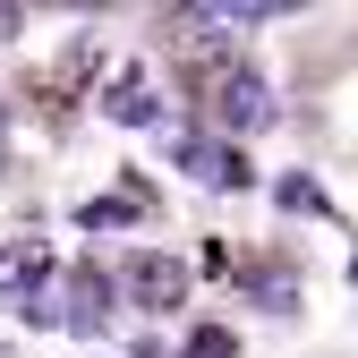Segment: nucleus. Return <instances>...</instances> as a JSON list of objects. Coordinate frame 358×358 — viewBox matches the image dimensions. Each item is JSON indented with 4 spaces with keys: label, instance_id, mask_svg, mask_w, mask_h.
<instances>
[{
    "label": "nucleus",
    "instance_id": "f03ea898",
    "mask_svg": "<svg viewBox=\"0 0 358 358\" xmlns=\"http://www.w3.org/2000/svg\"><path fill=\"white\" fill-rule=\"evenodd\" d=\"M264 17H273L264 0H231V9L213 0V9H171L162 34H171V52H213V43H231L239 26H264Z\"/></svg>",
    "mask_w": 358,
    "mask_h": 358
},
{
    "label": "nucleus",
    "instance_id": "6e6552de",
    "mask_svg": "<svg viewBox=\"0 0 358 358\" xmlns=\"http://www.w3.org/2000/svg\"><path fill=\"white\" fill-rule=\"evenodd\" d=\"M77 222H85V231H120V222H137V205H128V196H94Z\"/></svg>",
    "mask_w": 358,
    "mask_h": 358
},
{
    "label": "nucleus",
    "instance_id": "20e7f679",
    "mask_svg": "<svg viewBox=\"0 0 358 358\" xmlns=\"http://www.w3.org/2000/svg\"><path fill=\"white\" fill-rule=\"evenodd\" d=\"M120 290L128 299H137V307H179V299H188V264H179V256H128V273H120Z\"/></svg>",
    "mask_w": 358,
    "mask_h": 358
},
{
    "label": "nucleus",
    "instance_id": "423d86ee",
    "mask_svg": "<svg viewBox=\"0 0 358 358\" xmlns=\"http://www.w3.org/2000/svg\"><path fill=\"white\" fill-rule=\"evenodd\" d=\"M111 299H120V282L85 264V273H69V307H60V324H77V333H103V324H111Z\"/></svg>",
    "mask_w": 358,
    "mask_h": 358
},
{
    "label": "nucleus",
    "instance_id": "7ed1b4c3",
    "mask_svg": "<svg viewBox=\"0 0 358 358\" xmlns=\"http://www.w3.org/2000/svg\"><path fill=\"white\" fill-rule=\"evenodd\" d=\"M162 154L196 179V188H248V154L239 145H222V137H188V128H171Z\"/></svg>",
    "mask_w": 358,
    "mask_h": 358
},
{
    "label": "nucleus",
    "instance_id": "0eeeda50",
    "mask_svg": "<svg viewBox=\"0 0 358 358\" xmlns=\"http://www.w3.org/2000/svg\"><path fill=\"white\" fill-rule=\"evenodd\" d=\"M103 111H111L120 128H154V120H162L154 77H145V69H120V77H111V94H103Z\"/></svg>",
    "mask_w": 358,
    "mask_h": 358
},
{
    "label": "nucleus",
    "instance_id": "1a4fd4ad",
    "mask_svg": "<svg viewBox=\"0 0 358 358\" xmlns=\"http://www.w3.org/2000/svg\"><path fill=\"white\" fill-rule=\"evenodd\" d=\"M188 358H239V341L222 333V324H196V333H188Z\"/></svg>",
    "mask_w": 358,
    "mask_h": 358
},
{
    "label": "nucleus",
    "instance_id": "9d476101",
    "mask_svg": "<svg viewBox=\"0 0 358 358\" xmlns=\"http://www.w3.org/2000/svg\"><path fill=\"white\" fill-rule=\"evenodd\" d=\"M273 196H282L290 213H324V196H316V179H299V171L282 179V188H273Z\"/></svg>",
    "mask_w": 358,
    "mask_h": 358
},
{
    "label": "nucleus",
    "instance_id": "9b49d317",
    "mask_svg": "<svg viewBox=\"0 0 358 358\" xmlns=\"http://www.w3.org/2000/svg\"><path fill=\"white\" fill-rule=\"evenodd\" d=\"M350 282H358V256H350Z\"/></svg>",
    "mask_w": 358,
    "mask_h": 358
},
{
    "label": "nucleus",
    "instance_id": "f257e3e1",
    "mask_svg": "<svg viewBox=\"0 0 358 358\" xmlns=\"http://www.w3.org/2000/svg\"><path fill=\"white\" fill-rule=\"evenodd\" d=\"M205 111H213V128H222V145H231V137H248V128L273 120V85H264L256 69H222V77L205 85Z\"/></svg>",
    "mask_w": 358,
    "mask_h": 358
},
{
    "label": "nucleus",
    "instance_id": "39448f33",
    "mask_svg": "<svg viewBox=\"0 0 358 358\" xmlns=\"http://www.w3.org/2000/svg\"><path fill=\"white\" fill-rule=\"evenodd\" d=\"M43 282H52V248H43V239H9V248H0V299H9V307L43 299Z\"/></svg>",
    "mask_w": 358,
    "mask_h": 358
}]
</instances>
